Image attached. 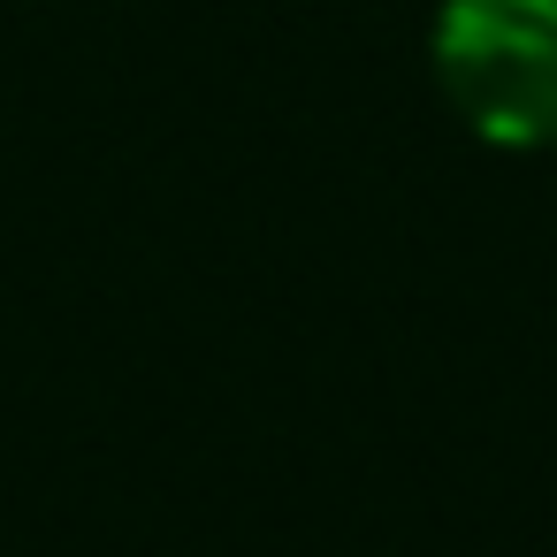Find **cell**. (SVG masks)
<instances>
[{
    "instance_id": "6da1fadb",
    "label": "cell",
    "mask_w": 557,
    "mask_h": 557,
    "mask_svg": "<svg viewBox=\"0 0 557 557\" xmlns=\"http://www.w3.org/2000/svg\"><path fill=\"white\" fill-rule=\"evenodd\" d=\"M435 77L488 146H549L557 0H450L435 16Z\"/></svg>"
}]
</instances>
